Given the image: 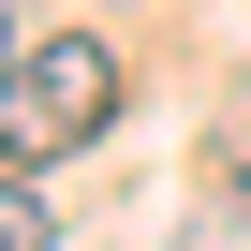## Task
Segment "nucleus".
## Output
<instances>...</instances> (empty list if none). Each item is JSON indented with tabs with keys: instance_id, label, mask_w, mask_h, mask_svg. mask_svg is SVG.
Masks as SVG:
<instances>
[{
	"instance_id": "1",
	"label": "nucleus",
	"mask_w": 251,
	"mask_h": 251,
	"mask_svg": "<svg viewBox=\"0 0 251 251\" xmlns=\"http://www.w3.org/2000/svg\"><path fill=\"white\" fill-rule=\"evenodd\" d=\"M103 118H118V59L103 45H15V148H89L103 133Z\"/></svg>"
}]
</instances>
